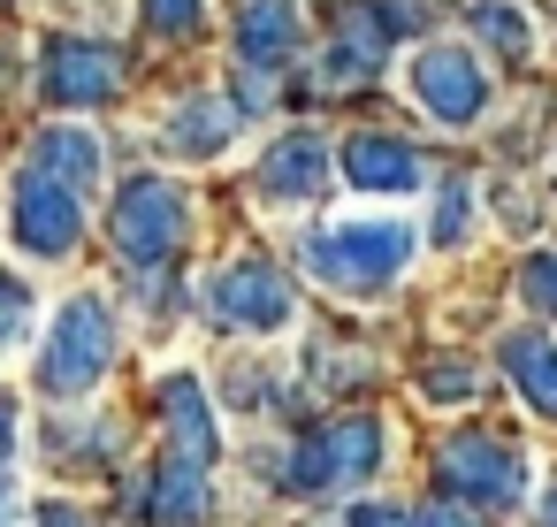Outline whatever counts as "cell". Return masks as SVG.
<instances>
[{"label":"cell","instance_id":"cell-7","mask_svg":"<svg viewBox=\"0 0 557 527\" xmlns=\"http://www.w3.org/2000/svg\"><path fill=\"white\" fill-rule=\"evenodd\" d=\"M412 100L443 123H473L488 108V70L466 47H420L412 54Z\"/></svg>","mask_w":557,"mask_h":527},{"label":"cell","instance_id":"cell-4","mask_svg":"<svg viewBox=\"0 0 557 527\" xmlns=\"http://www.w3.org/2000/svg\"><path fill=\"white\" fill-rule=\"evenodd\" d=\"M184 207H191V199H184L169 176H131V184L115 192V215H108L115 253H131L138 268L161 260V253H176V237H184Z\"/></svg>","mask_w":557,"mask_h":527},{"label":"cell","instance_id":"cell-18","mask_svg":"<svg viewBox=\"0 0 557 527\" xmlns=\"http://www.w3.org/2000/svg\"><path fill=\"white\" fill-rule=\"evenodd\" d=\"M169 138H176L184 154H214V146L230 138V115H222L214 100H184V108H176V123H169Z\"/></svg>","mask_w":557,"mask_h":527},{"label":"cell","instance_id":"cell-5","mask_svg":"<svg viewBox=\"0 0 557 527\" xmlns=\"http://www.w3.org/2000/svg\"><path fill=\"white\" fill-rule=\"evenodd\" d=\"M16 237H24V253L62 260V253L85 237L77 184H70V176H54V169H24V176H16Z\"/></svg>","mask_w":557,"mask_h":527},{"label":"cell","instance_id":"cell-17","mask_svg":"<svg viewBox=\"0 0 557 527\" xmlns=\"http://www.w3.org/2000/svg\"><path fill=\"white\" fill-rule=\"evenodd\" d=\"M39 169H54V176H70V184H92V176H100V138H85V131H47V138H39Z\"/></svg>","mask_w":557,"mask_h":527},{"label":"cell","instance_id":"cell-11","mask_svg":"<svg viewBox=\"0 0 557 527\" xmlns=\"http://www.w3.org/2000/svg\"><path fill=\"white\" fill-rule=\"evenodd\" d=\"M321 184H329V146L313 138V131H290V138H275L268 146V161H260V192L268 199H321Z\"/></svg>","mask_w":557,"mask_h":527},{"label":"cell","instance_id":"cell-30","mask_svg":"<svg viewBox=\"0 0 557 527\" xmlns=\"http://www.w3.org/2000/svg\"><path fill=\"white\" fill-rule=\"evenodd\" d=\"M0 527H16V497H9V481H0Z\"/></svg>","mask_w":557,"mask_h":527},{"label":"cell","instance_id":"cell-16","mask_svg":"<svg viewBox=\"0 0 557 527\" xmlns=\"http://www.w3.org/2000/svg\"><path fill=\"white\" fill-rule=\"evenodd\" d=\"M504 367H511L519 397H527L542 420H557V352H549V336H534V329H511V336H504Z\"/></svg>","mask_w":557,"mask_h":527},{"label":"cell","instance_id":"cell-27","mask_svg":"<svg viewBox=\"0 0 557 527\" xmlns=\"http://www.w3.org/2000/svg\"><path fill=\"white\" fill-rule=\"evenodd\" d=\"M39 527H100V519H92V512H77V504H47V512H39Z\"/></svg>","mask_w":557,"mask_h":527},{"label":"cell","instance_id":"cell-28","mask_svg":"<svg viewBox=\"0 0 557 527\" xmlns=\"http://www.w3.org/2000/svg\"><path fill=\"white\" fill-rule=\"evenodd\" d=\"M9 458H16V405L0 397V466H9Z\"/></svg>","mask_w":557,"mask_h":527},{"label":"cell","instance_id":"cell-12","mask_svg":"<svg viewBox=\"0 0 557 527\" xmlns=\"http://www.w3.org/2000/svg\"><path fill=\"white\" fill-rule=\"evenodd\" d=\"M344 176L359 192H412L420 184V154L382 138V131H359V138H344Z\"/></svg>","mask_w":557,"mask_h":527},{"label":"cell","instance_id":"cell-29","mask_svg":"<svg viewBox=\"0 0 557 527\" xmlns=\"http://www.w3.org/2000/svg\"><path fill=\"white\" fill-rule=\"evenodd\" d=\"M542 527H557V481L542 489Z\"/></svg>","mask_w":557,"mask_h":527},{"label":"cell","instance_id":"cell-1","mask_svg":"<svg viewBox=\"0 0 557 527\" xmlns=\"http://www.w3.org/2000/svg\"><path fill=\"white\" fill-rule=\"evenodd\" d=\"M412 260V230L405 222H336L306 237V275H321L329 291L374 298L382 283H397V268Z\"/></svg>","mask_w":557,"mask_h":527},{"label":"cell","instance_id":"cell-9","mask_svg":"<svg viewBox=\"0 0 557 527\" xmlns=\"http://www.w3.org/2000/svg\"><path fill=\"white\" fill-rule=\"evenodd\" d=\"M39 85H47V100H62V108H92V100H108V93L123 85V54L100 47V39H54L47 62H39Z\"/></svg>","mask_w":557,"mask_h":527},{"label":"cell","instance_id":"cell-8","mask_svg":"<svg viewBox=\"0 0 557 527\" xmlns=\"http://www.w3.org/2000/svg\"><path fill=\"white\" fill-rule=\"evenodd\" d=\"M207 306H214V321H230V329H283V321H290V283H283L275 268H260V260H230V268L207 283Z\"/></svg>","mask_w":557,"mask_h":527},{"label":"cell","instance_id":"cell-6","mask_svg":"<svg viewBox=\"0 0 557 527\" xmlns=\"http://www.w3.org/2000/svg\"><path fill=\"white\" fill-rule=\"evenodd\" d=\"M435 474H443V489H458V497L481 504V512H511V504L527 497L519 451H511V443H488V436H458V443L435 458Z\"/></svg>","mask_w":557,"mask_h":527},{"label":"cell","instance_id":"cell-19","mask_svg":"<svg viewBox=\"0 0 557 527\" xmlns=\"http://www.w3.org/2000/svg\"><path fill=\"white\" fill-rule=\"evenodd\" d=\"M420 382H428V397H435V405H458V397H473V390H481V367H473V359H428V375H420Z\"/></svg>","mask_w":557,"mask_h":527},{"label":"cell","instance_id":"cell-24","mask_svg":"<svg viewBox=\"0 0 557 527\" xmlns=\"http://www.w3.org/2000/svg\"><path fill=\"white\" fill-rule=\"evenodd\" d=\"M473 24H481V32H488L504 54H527V32H519V16H511V9H481Z\"/></svg>","mask_w":557,"mask_h":527},{"label":"cell","instance_id":"cell-10","mask_svg":"<svg viewBox=\"0 0 557 527\" xmlns=\"http://www.w3.org/2000/svg\"><path fill=\"white\" fill-rule=\"evenodd\" d=\"M131 512L153 519V527H207V512H214V497H207V466L169 451L161 474H153L146 489H131Z\"/></svg>","mask_w":557,"mask_h":527},{"label":"cell","instance_id":"cell-3","mask_svg":"<svg viewBox=\"0 0 557 527\" xmlns=\"http://www.w3.org/2000/svg\"><path fill=\"white\" fill-rule=\"evenodd\" d=\"M382 466V428L374 420H329V428H306L283 458V481L290 489H344V481H367Z\"/></svg>","mask_w":557,"mask_h":527},{"label":"cell","instance_id":"cell-2","mask_svg":"<svg viewBox=\"0 0 557 527\" xmlns=\"http://www.w3.org/2000/svg\"><path fill=\"white\" fill-rule=\"evenodd\" d=\"M115 314L85 291V298H70L62 314H54V336H47V352H39V390L54 397V405H70V397H85L108 367H115Z\"/></svg>","mask_w":557,"mask_h":527},{"label":"cell","instance_id":"cell-20","mask_svg":"<svg viewBox=\"0 0 557 527\" xmlns=\"http://www.w3.org/2000/svg\"><path fill=\"white\" fill-rule=\"evenodd\" d=\"M32 329V283L24 275H0V352H16Z\"/></svg>","mask_w":557,"mask_h":527},{"label":"cell","instance_id":"cell-26","mask_svg":"<svg viewBox=\"0 0 557 527\" xmlns=\"http://www.w3.org/2000/svg\"><path fill=\"white\" fill-rule=\"evenodd\" d=\"M412 527H473V512H450V504H428V512H412Z\"/></svg>","mask_w":557,"mask_h":527},{"label":"cell","instance_id":"cell-23","mask_svg":"<svg viewBox=\"0 0 557 527\" xmlns=\"http://www.w3.org/2000/svg\"><path fill=\"white\" fill-rule=\"evenodd\" d=\"M519 291H527L534 314H557V253H534L527 275H519Z\"/></svg>","mask_w":557,"mask_h":527},{"label":"cell","instance_id":"cell-14","mask_svg":"<svg viewBox=\"0 0 557 527\" xmlns=\"http://www.w3.org/2000/svg\"><path fill=\"white\" fill-rule=\"evenodd\" d=\"M161 413H169V451H176V458H199V466H214V451H222V436H214V413H207V390H199L191 375H176V382H161Z\"/></svg>","mask_w":557,"mask_h":527},{"label":"cell","instance_id":"cell-21","mask_svg":"<svg viewBox=\"0 0 557 527\" xmlns=\"http://www.w3.org/2000/svg\"><path fill=\"white\" fill-rule=\"evenodd\" d=\"M466 222H473V184L450 176V184H443V207H435V245H458Z\"/></svg>","mask_w":557,"mask_h":527},{"label":"cell","instance_id":"cell-13","mask_svg":"<svg viewBox=\"0 0 557 527\" xmlns=\"http://www.w3.org/2000/svg\"><path fill=\"white\" fill-rule=\"evenodd\" d=\"M389 16L382 9H359L344 32H336V47H329V62H321V85L336 93V85H351V77H374L382 70V54H389Z\"/></svg>","mask_w":557,"mask_h":527},{"label":"cell","instance_id":"cell-15","mask_svg":"<svg viewBox=\"0 0 557 527\" xmlns=\"http://www.w3.org/2000/svg\"><path fill=\"white\" fill-rule=\"evenodd\" d=\"M290 47H298V9L290 0H245L237 9V54L252 70H275Z\"/></svg>","mask_w":557,"mask_h":527},{"label":"cell","instance_id":"cell-25","mask_svg":"<svg viewBox=\"0 0 557 527\" xmlns=\"http://www.w3.org/2000/svg\"><path fill=\"white\" fill-rule=\"evenodd\" d=\"M344 527H412V512H397V504H351Z\"/></svg>","mask_w":557,"mask_h":527},{"label":"cell","instance_id":"cell-22","mask_svg":"<svg viewBox=\"0 0 557 527\" xmlns=\"http://www.w3.org/2000/svg\"><path fill=\"white\" fill-rule=\"evenodd\" d=\"M199 16H207V0H146V24H153L161 39H191Z\"/></svg>","mask_w":557,"mask_h":527}]
</instances>
